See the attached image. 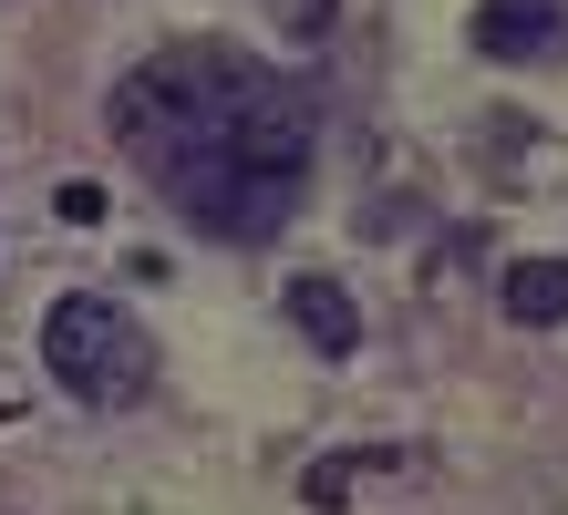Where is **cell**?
I'll return each mask as SVG.
<instances>
[{"label":"cell","instance_id":"277c9868","mask_svg":"<svg viewBox=\"0 0 568 515\" xmlns=\"http://www.w3.org/2000/svg\"><path fill=\"white\" fill-rule=\"evenodd\" d=\"M290 320H300V340L311 351H362V309H352V289L331 279V268H311V279H290Z\"/></svg>","mask_w":568,"mask_h":515},{"label":"cell","instance_id":"8992f818","mask_svg":"<svg viewBox=\"0 0 568 515\" xmlns=\"http://www.w3.org/2000/svg\"><path fill=\"white\" fill-rule=\"evenodd\" d=\"M270 11H280V31H290V42H321V31H331V11H342V0H270Z\"/></svg>","mask_w":568,"mask_h":515},{"label":"cell","instance_id":"7a4b0ae2","mask_svg":"<svg viewBox=\"0 0 568 515\" xmlns=\"http://www.w3.org/2000/svg\"><path fill=\"white\" fill-rule=\"evenodd\" d=\"M42 371H52L73 402L124 412V402H145V382H155V340L124 320L114 299H52V320H42Z\"/></svg>","mask_w":568,"mask_h":515},{"label":"cell","instance_id":"6da1fadb","mask_svg":"<svg viewBox=\"0 0 568 515\" xmlns=\"http://www.w3.org/2000/svg\"><path fill=\"white\" fill-rule=\"evenodd\" d=\"M104 124H114L124 165L217 248H270L311 196L321 114L290 73L248 62L239 42H176V52L135 62L114 83Z\"/></svg>","mask_w":568,"mask_h":515},{"label":"cell","instance_id":"5b68a950","mask_svg":"<svg viewBox=\"0 0 568 515\" xmlns=\"http://www.w3.org/2000/svg\"><path fill=\"white\" fill-rule=\"evenodd\" d=\"M496 299H507L517 330H558L568 320V258H517L507 279H496Z\"/></svg>","mask_w":568,"mask_h":515},{"label":"cell","instance_id":"52a82bcc","mask_svg":"<svg viewBox=\"0 0 568 515\" xmlns=\"http://www.w3.org/2000/svg\"><path fill=\"white\" fill-rule=\"evenodd\" d=\"M52 217H62V227H93V217H104V186H83V176L52 186Z\"/></svg>","mask_w":568,"mask_h":515},{"label":"cell","instance_id":"3957f363","mask_svg":"<svg viewBox=\"0 0 568 515\" xmlns=\"http://www.w3.org/2000/svg\"><path fill=\"white\" fill-rule=\"evenodd\" d=\"M476 42L496 62H548V52H568V11H558V0H486Z\"/></svg>","mask_w":568,"mask_h":515}]
</instances>
